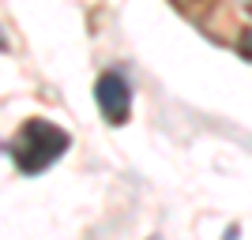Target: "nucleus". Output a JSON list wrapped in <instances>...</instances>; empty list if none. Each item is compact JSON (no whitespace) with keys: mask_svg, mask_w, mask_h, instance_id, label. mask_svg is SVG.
<instances>
[{"mask_svg":"<svg viewBox=\"0 0 252 240\" xmlns=\"http://www.w3.org/2000/svg\"><path fill=\"white\" fill-rule=\"evenodd\" d=\"M4 45H8V42H4V34H0V49H4Z\"/></svg>","mask_w":252,"mask_h":240,"instance_id":"20e7f679","label":"nucleus"},{"mask_svg":"<svg viewBox=\"0 0 252 240\" xmlns=\"http://www.w3.org/2000/svg\"><path fill=\"white\" fill-rule=\"evenodd\" d=\"M94 98H98V109L109 124H125L128 120V109H132V94H128V83L121 79L117 72H105L98 75L94 83Z\"/></svg>","mask_w":252,"mask_h":240,"instance_id":"f03ea898","label":"nucleus"},{"mask_svg":"<svg viewBox=\"0 0 252 240\" xmlns=\"http://www.w3.org/2000/svg\"><path fill=\"white\" fill-rule=\"evenodd\" d=\"M68 146H72V135H68L64 128L49 124L42 116H31V120L15 132V139L8 143V154L15 158L19 173L38 177V173H45L53 161H61Z\"/></svg>","mask_w":252,"mask_h":240,"instance_id":"f257e3e1","label":"nucleus"},{"mask_svg":"<svg viewBox=\"0 0 252 240\" xmlns=\"http://www.w3.org/2000/svg\"><path fill=\"white\" fill-rule=\"evenodd\" d=\"M241 53H245V56H249V60H252V30H249V34H245V38H241Z\"/></svg>","mask_w":252,"mask_h":240,"instance_id":"7ed1b4c3","label":"nucleus"}]
</instances>
